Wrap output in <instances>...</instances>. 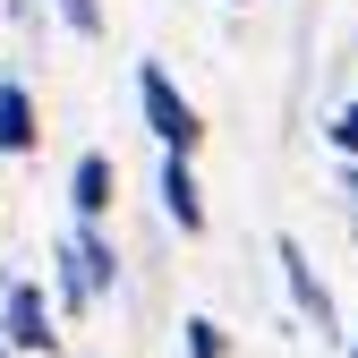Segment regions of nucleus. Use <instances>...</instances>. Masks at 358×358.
<instances>
[{"mask_svg":"<svg viewBox=\"0 0 358 358\" xmlns=\"http://www.w3.org/2000/svg\"><path fill=\"white\" fill-rule=\"evenodd\" d=\"M0 358H9V341H0Z\"/></svg>","mask_w":358,"mask_h":358,"instance_id":"obj_14","label":"nucleus"},{"mask_svg":"<svg viewBox=\"0 0 358 358\" xmlns=\"http://www.w3.org/2000/svg\"><path fill=\"white\" fill-rule=\"evenodd\" d=\"M231 9H248V0H231Z\"/></svg>","mask_w":358,"mask_h":358,"instance_id":"obj_15","label":"nucleus"},{"mask_svg":"<svg viewBox=\"0 0 358 358\" xmlns=\"http://www.w3.org/2000/svg\"><path fill=\"white\" fill-rule=\"evenodd\" d=\"M341 188H350V196H358V162H350V171H341Z\"/></svg>","mask_w":358,"mask_h":358,"instance_id":"obj_12","label":"nucleus"},{"mask_svg":"<svg viewBox=\"0 0 358 358\" xmlns=\"http://www.w3.org/2000/svg\"><path fill=\"white\" fill-rule=\"evenodd\" d=\"M162 213L188 239H205V188H196V162L188 154H162Z\"/></svg>","mask_w":358,"mask_h":358,"instance_id":"obj_5","label":"nucleus"},{"mask_svg":"<svg viewBox=\"0 0 358 358\" xmlns=\"http://www.w3.org/2000/svg\"><path fill=\"white\" fill-rule=\"evenodd\" d=\"M43 145V111L17 77H0V154H34Z\"/></svg>","mask_w":358,"mask_h":358,"instance_id":"obj_6","label":"nucleus"},{"mask_svg":"<svg viewBox=\"0 0 358 358\" xmlns=\"http://www.w3.org/2000/svg\"><path fill=\"white\" fill-rule=\"evenodd\" d=\"M137 111H145V128H154V137H162V154H196L205 145V120H196V103L188 94H179V85H171V69H137Z\"/></svg>","mask_w":358,"mask_h":358,"instance_id":"obj_1","label":"nucleus"},{"mask_svg":"<svg viewBox=\"0 0 358 358\" xmlns=\"http://www.w3.org/2000/svg\"><path fill=\"white\" fill-rule=\"evenodd\" d=\"M273 264H282V290H290V307H299V324L316 333V341H333V333H341V307H333V282L316 273V264H307V248H299L290 231L273 239Z\"/></svg>","mask_w":358,"mask_h":358,"instance_id":"obj_3","label":"nucleus"},{"mask_svg":"<svg viewBox=\"0 0 358 358\" xmlns=\"http://www.w3.org/2000/svg\"><path fill=\"white\" fill-rule=\"evenodd\" d=\"M52 290H60L69 316H85V307H94V290H85V264H77V248H69V239L52 248Z\"/></svg>","mask_w":358,"mask_h":358,"instance_id":"obj_8","label":"nucleus"},{"mask_svg":"<svg viewBox=\"0 0 358 358\" xmlns=\"http://www.w3.org/2000/svg\"><path fill=\"white\" fill-rule=\"evenodd\" d=\"M179 341H188V358H231V333H222L213 316H188V324H179Z\"/></svg>","mask_w":358,"mask_h":358,"instance_id":"obj_9","label":"nucleus"},{"mask_svg":"<svg viewBox=\"0 0 358 358\" xmlns=\"http://www.w3.org/2000/svg\"><path fill=\"white\" fill-rule=\"evenodd\" d=\"M0 341H9V358H60V316L43 299V282L0 290Z\"/></svg>","mask_w":358,"mask_h":358,"instance_id":"obj_2","label":"nucleus"},{"mask_svg":"<svg viewBox=\"0 0 358 358\" xmlns=\"http://www.w3.org/2000/svg\"><path fill=\"white\" fill-rule=\"evenodd\" d=\"M60 17H69V34H103V0H60Z\"/></svg>","mask_w":358,"mask_h":358,"instance_id":"obj_11","label":"nucleus"},{"mask_svg":"<svg viewBox=\"0 0 358 358\" xmlns=\"http://www.w3.org/2000/svg\"><path fill=\"white\" fill-rule=\"evenodd\" d=\"M350 358H358V333H350Z\"/></svg>","mask_w":358,"mask_h":358,"instance_id":"obj_13","label":"nucleus"},{"mask_svg":"<svg viewBox=\"0 0 358 358\" xmlns=\"http://www.w3.org/2000/svg\"><path fill=\"white\" fill-rule=\"evenodd\" d=\"M111 196H120V162H111V154H77V171H69V205H77V231H103Z\"/></svg>","mask_w":358,"mask_h":358,"instance_id":"obj_4","label":"nucleus"},{"mask_svg":"<svg viewBox=\"0 0 358 358\" xmlns=\"http://www.w3.org/2000/svg\"><path fill=\"white\" fill-rule=\"evenodd\" d=\"M69 248H77V264H85V290L111 299V290H120V248H111L103 231H69Z\"/></svg>","mask_w":358,"mask_h":358,"instance_id":"obj_7","label":"nucleus"},{"mask_svg":"<svg viewBox=\"0 0 358 358\" xmlns=\"http://www.w3.org/2000/svg\"><path fill=\"white\" fill-rule=\"evenodd\" d=\"M324 137H333V154H341V162H358V103H341V111H333Z\"/></svg>","mask_w":358,"mask_h":358,"instance_id":"obj_10","label":"nucleus"}]
</instances>
